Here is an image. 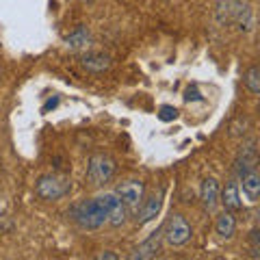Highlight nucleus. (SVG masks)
<instances>
[{"label":"nucleus","mask_w":260,"mask_h":260,"mask_svg":"<svg viewBox=\"0 0 260 260\" xmlns=\"http://www.w3.org/2000/svg\"><path fill=\"white\" fill-rule=\"evenodd\" d=\"M121 202L115 193H102L91 200H83L70 208V219L80 230H100L109 221V210Z\"/></svg>","instance_id":"f257e3e1"},{"label":"nucleus","mask_w":260,"mask_h":260,"mask_svg":"<svg viewBox=\"0 0 260 260\" xmlns=\"http://www.w3.org/2000/svg\"><path fill=\"white\" fill-rule=\"evenodd\" d=\"M72 191V180L65 176H59V174H48V176H42L35 184V193L39 200L44 202H56L70 195Z\"/></svg>","instance_id":"f03ea898"},{"label":"nucleus","mask_w":260,"mask_h":260,"mask_svg":"<svg viewBox=\"0 0 260 260\" xmlns=\"http://www.w3.org/2000/svg\"><path fill=\"white\" fill-rule=\"evenodd\" d=\"M115 160L109 154H93L87 162V180L93 186H104L115 176Z\"/></svg>","instance_id":"7ed1b4c3"},{"label":"nucleus","mask_w":260,"mask_h":260,"mask_svg":"<svg viewBox=\"0 0 260 260\" xmlns=\"http://www.w3.org/2000/svg\"><path fill=\"white\" fill-rule=\"evenodd\" d=\"M162 230V239H165L172 247H182L191 241L193 237V228L191 223L186 221V217L180 213H174L172 217L167 219V223L160 228Z\"/></svg>","instance_id":"20e7f679"},{"label":"nucleus","mask_w":260,"mask_h":260,"mask_svg":"<svg viewBox=\"0 0 260 260\" xmlns=\"http://www.w3.org/2000/svg\"><path fill=\"white\" fill-rule=\"evenodd\" d=\"M113 193H115L126 206H137L145 195V184L141 180H126V182H119Z\"/></svg>","instance_id":"39448f33"},{"label":"nucleus","mask_w":260,"mask_h":260,"mask_svg":"<svg viewBox=\"0 0 260 260\" xmlns=\"http://www.w3.org/2000/svg\"><path fill=\"white\" fill-rule=\"evenodd\" d=\"M160 247H162V230H156V232H152L143 243H139V247L130 254V258H133V260L156 258L160 254Z\"/></svg>","instance_id":"423d86ee"},{"label":"nucleus","mask_w":260,"mask_h":260,"mask_svg":"<svg viewBox=\"0 0 260 260\" xmlns=\"http://www.w3.org/2000/svg\"><path fill=\"white\" fill-rule=\"evenodd\" d=\"M160 208H162V189L154 191L152 195H148V198L143 200V204L139 208V215H137V221H139V225H145V223L154 221V219L158 217Z\"/></svg>","instance_id":"0eeeda50"},{"label":"nucleus","mask_w":260,"mask_h":260,"mask_svg":"<svg viewBox=\"0 0 260 260\" xmlns=\"http://www.w3.org/2000/svg\"><path fill=\"white\" fill-rule=\"evenodd\" d=\"M256 160H258V150H256V139H249L241 145L239 150V156H237V172L239 176H243L245 172L256 167Z\"/></svg>","instance_id":"6e6552de"},{"label":"nucleus","mask_w":260,"mask_h":260,"mask_svg":"<svg viewBox=\"0 0 260 260\" xmlns=\"http://www.w3.org/2000/svg\"><path fill=\"white\" fill-rule=\"evenodd\" d=\"M219 182L215 178H206L200 186V200H202V206H204L208 213H215L217 206H219Z\"/></svg>","instance_id":"1a4fd4ad"},{"label":"nucleus","mask_w":260,"mask_h":260,"mask_svg":"<svg viewBox=\"0 0 260 260\" xmlns=\"http://www.w3.org/2000/svg\"><path fill=\"white\" fill-rule=\"evenodd\" d=\"M219 204H223V208L230 210V213L243 210V202H241V193H239L237 182H228L223 186V191H219Z\"/></svg>","instance_id":"9d476101"},{"label":"nucleus","mask_w":260,"mask_h":260,"mask_svg":"<svg viewBox=\"0 0 260 260\" xmlns=\"http://www.w3.org/2000/svg\"><path fill=\"white\" fill-rule=\"evenodd\" d=\"M234 232H237V219H234V215L230 213V210H225V213H221L217 217L215 234H217L219 241H230L234 237Z\"/></svg>","instance_id":"9b49d317"},{"label":"nucleus","mask_w":260,"mask_h":260,"mask_svg":"<svg viewBox=\"0 0 260 260\" xmlns=\"http://www.w3.org/2000/svg\"><path fill=\"white\" fill-rule=\"evenodd\" d=\"M80 65H83L87 72H91V74H102V72H107L111 68V56L102 54V52H91L80 59Z\"/></svg>","instance_id":"f8f14e48"},{"label":"nucleus","mask_w":260,"mask_h":260,"mask_svg":"<svg viewBox=\"0 0 260 260\" xmlns=\"http://www.w3.org/2000/svg\"><path fill=\"white\" fill-rule=\"evenodd\" d=\"M243 180V193H245V198L254 204V202H258V195H260V174L258 169H249V172H245L241 176Z\"/></svg>","instance_id":"ddd939ff"},{"label":"nucleus","mask_w":260,"mask_h":260,"mask_svg":"<svg viewBox=\"0 0 260 260\" xmlns=\"http://www.w3.org/2000/svg\"><path fill=\"white\" fill-rule=\"evenodd\" d=\"M89 42H91V35H89V30L85 26L74 28L65 37V46H68L70 50H83V48L89 46Z\"/></svg>","instance_id":"4468645a"},{"label":"nucleus","mask_w":260,"mask_h":260,"mask_svg":"<svg viewBox=\"0 0 260 260\" xmlns=\"http://www.w3.org/2000/svg\"><path fill=\"white\" fill-rule=\"evenodd\" d=\"M126 221H128V206L124 204V202H117V204L109 210V221L107 223L111 228H121Z\"/></svg>","instance_id":"2eb2a0df"},{"label":"nucleus","mask_w":260,"mask_h":260,"mask_svg":"<svg viewBox=\"0 0 260 260\" xmlns=\"http://www.w3.org/2000/svg\"><path fill=\"white\" fill-rule=\"evenodd\" d=\"M243 83H245L249 93H254V95L260 93V68H258V65H251V68L245 72Z\"/></svg>","instance_id":"dca6fc26"},{"label":"nucleus","mask_w":260,"mask_h":260,"mask_svg":"<svg viewBox=\"0 0 260 260\" xmlns=\"http://www.w3.org/2000/svg\"><path fill=\"white\" fill-rule=\"evenodd\" d=\"M178 117V109L176 107H169V104H165V107L158 109V119L160 121H174Z\"/></svg>","instance_id":"f3484780"},{"label":"nucleus","mask_w":260,"mask_h":260,"mask_svg":"<svg viewBox=\"0 0 260 260\" xmlns=\"http://www.w3.org/2000/svg\"><path fill=\"white\" fill-rule=\"evenodd\" d=\"M251 256L258 258L260 256V232L251 230Z\"/></svg>","instance_id":"a211bd4d"},{"label":"nucleus","mask_w":260,"mask_h":260,"mask_svg":"<svg viewBox=\"0 0 260 260\" xmlns=\"http://www.w3.org/2000/svg\"><path fill=\"white\" fill-rule=\"evenodd\" d=\"M202 100H204V98H202V93L195 87H189L184 91V102H202Z\"/></svg>","instance_id":"6ab92c4d"},{"label":"nucleus","mask_w":260,"mask_h":260,"mask_svg":"<svg viewBox=\"0 0 260 260\" xmlns=\"http://www.w3.org/2000/svg\"><path fill=\"white\" fill-rule=\"evenodd\" d=\"M56 107H59V95H52L50 100H48L44 107H42V113H50V111H54Z\"/></svg>","instance_id":"aec40b11"},{"label":"nucleus","mask_w":260,"mask_h":260,"mask_svg":"<svg viewBox=\"0 0 260 260\" xmlns=\"http://www.w3.org/2000/svg\"><path fill=\"white\" fill-rule=\"evenodd\" d=\"M98 258H100V260H115L117 256H115V254H113V251H104V254H100V256H98Z\"/></svg>","instance_id":"412c9836"},{"label":"nucleus","mask_w":260,"mask_h":260,"mask_svg":"<svg viewBox=\"0 0 260 260\" xmlns=\"http://www.w3.org/2000/svg\"><path fill=\"white\" fill-rule=\"evenodd\" d=\"M0 74H3V70H0Z\"/></svg>","instance_id":"4be33fe9"}]
</instances>
